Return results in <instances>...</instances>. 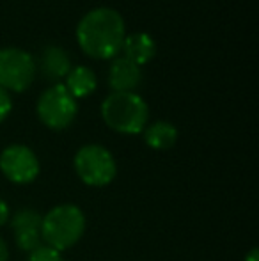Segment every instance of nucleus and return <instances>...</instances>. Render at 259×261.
Instances as JSON below:
<instances>
[{
	"mask_svg": "<svg viewBox=\"0 0 259 261\" xmlns=\"http://www.w3.org/2000/svg\"><path fill=\"white\" fill-rule=\"evenodd\" d=\"M9 259V247H7L6 240L0 237V261H7Z\"/></svg>",
	"mask_w": 259,
	"mask_h": 261,
	"instance_id": "f3484780",
	"label": "nucleus"
},
{
	"mask_svg": "<svg viewBox=\"0 0 259 261\" xmlns=\"http://www.w3.org/2000/svg\"><path fill=\"white\" fill-rule=\"evenodd\" d=\"M27 261H64L63 254L55 249L48 247V245H39L38 249H34L32 252H28Z\"/></svg>",
	"mask_w": 259,
	"mask_h": 261,
	"instance_id": "4468645a",
	"label": "nucleus"
},
{
	"mask_svg": "<svg viewBox=\"0 0 259 261\" xmlns=\"http://www.w3.org/2000/svg\"><path fill=\"white\" fill-rule=\"evenodd\" d=\"M73 167L80 181L94 189L110 185L118 174L114 155L101 144L82 146L73 158Z\"/></svg>",
	"mask_w": 259,
	"mask_h": 261,
	"instance_id": "20e7f679",
	"label": "nucleus"
},
{
	"mask_svg": "<svg viewBox=\"0 0 259 261\" xmlns=\"http://www.w3.org/2000/svg\"><path fill=\"white\" fill-rule=\"evenodd\" d=\"M36 73L34 59L21 48L0 50V87L4 91L23 93L31 87Z\"/></svg>",
	"mask_w": 259,
	"mask_h": 261,
	"instance_id": "423d86ee",
	"label": "nucleus"
},
{
	"mask_svg": "<svg viewBox=\"0 0 259 261\" xmlns=\"http://www.w3.org/2000/svg\"><path fill=\"white\" fill-rule=\"evenodd\" d=\"M87 227V219L82 208L71 203L57 204L43 215L41 240L45 245L63 254L82 240Z\"/></svg>",
	"mask_w": 259,
	"mask_h": 261,
	"instance_id": "f03ea898",
	"label": "nucleus"
},
{
	"mask_svg": "<svg viewBox=\"0 0 259 261\" xmlns=\"http://www.w3.org/2000/svg\"><path fill=\"white\" fill-rule=\"evenodd\" d=\"M71 68V59L64 48L53 45L43 48L41 59H39V69H41V75L45 79L57 82L61 79H66Z\"/></svg>",
	"mask_w": 259,
	"mask_h": 261,
	"instance_id": "1a4fd4ad",
	"label": "nucleus"
},
{
	"mask_svg": "<svg viewBox=\"0 0 259 261\" xmlns=\"http://www.w3.org/2000/svg\"><path fill=\"white\" fill-rule=\"evenodd\" d=\"M98 79L94 75L93 69H89L87 66H75L69 69V73L66 75V84L64 87L68 89V93L71 94L75 100L78 98H87L96 91Z\"/></svg>",
	"mask_w": 259,
	"mask_h": 261,
	"instance_id": "9b49d317",
	"label": "nucleus"
},
{
	"mask_svg": "<svg viewBox=\"0 0 259 261\" xmlns=\"http://www.w3.org/2000/svg\"><path fill=\"white\" fill-rule=\"evenodd\" d=\"M11 229L16 231H28V229H41L43 215L34 208H20L9 217Z\"/></svg>",
	"mask_w": 259,
	"mask_h": 261,
	"instance_id": "ddd939ff",
	"label": "nucleus"
},
{
	"mask_svg": "<svg viewBox=\"0 0 259 261\" xmlns=\"http://www.w3.org/2000/svg\"><path fill=\"white\" fill-rule=\"evenodd\" d=\"M142 82V69L125 55L114 57L108 69V86L112 93H135Z\"/></svg>",
	"mask_w": 259,
	"mask_h": 261,
	"instance_id": "6e6552de",
	"label": "nucleus"
},
{
	"mask_svg": "<svg viewBox=\"0 0 259 261\" xmlns=\"http://www.w3.org/2000/svg\"><path fill=\"white\" fill-rule=\"evenodd\" d=\"M144 142L151 149L165 151L178 142V128L169 121H156L144 128Z\"/></svg>",
	"mask_w": 259,
	"mask_h": 261,
	"instance_id": "f8f14e48",
	"label": "nucleus"
},
{
	"mask_svg": "<svg viewBox=\"0 0 259 261\" xmlns=\"http://www.w3.org/2000/svg\"><path fill=\"white\" fill-rule=\"evenodd\" d=\"M243 261H259V251L256 247L250 249V251L245 254V259H243Z\"/></svg>",
	"mask_w": 259,
	"mask_h": 261,
	"instance_id": "a211bd4d",
	"label": "nucleus"
},
{
	"mask_svg": "<svg viewBox=\"0 0 259 261\" xmlns=\"http://www.w3.org/2000/svg\"><path fill=\"white\" fill-rule=\"evenodd\" d=\"M39 158L25 144H11L0 153V172L14 185H28L39 176Z\"/></svg>",
	"mask_w": 259,
	"mask_h": 261,
	"instance_id": "0eeeda50",
	"label": "nucleus"
},
{
	"mask_svg": "<svg viewBox=\"0 0 259 261\" xmlns=\"http://www.w3.org/2000/svg\"><path fill=\"white\" fill-rule=\"evenodd\" d=\"M36 112L46 128L61 132L71 126L78 114V103L63 84H55L41 93L36 105Z\"/></svg>",
	"mask_w": 259,
	"mask_h": 261,
	"instance_id": "39448f33",
	"label": "nucleus"
},
{
	"mask_svg": "<svg viewBox=\"0 0 259 261\" xmlns=\"http://www.w3.org/2000/svg\"><path fill=\"white\" fill-rule=\"evenodd\" d=\"M9 217H11V210L9 204L0 197V227H4L7 222H9Z\"/></svg>",
	"mask_w": 259,
	"mask_h": 261,
	"instance_id": "dca6fc26",
	"label": "nucleus"
},
{
	"mask_svg": "<svg viewBox=\"0 0 259 261\" xmlns=\"http://www.w3.org/2000/svg\"><path fill=\"white\" fill-rule=\"evenodd\" d=\"M121 52H125V57L135 62L137 66L148 64L156 54V43L146 32H133L128 34L123 41Z\"/></svg>",
	"mask_w": 259,
	"mask_h": 261,
	"instance_id": "9d476101",
	"label": "nucleus"
},
{
	"mask_svg": "<svg viewBox=\"0 0 259 261\" xmlns=\"http://www.w3.org/2000/svg\"><path fill=\"white\" fill-rule=\"evenodd\" d=\"M11 110H13V100H11L9 93L0 87V123L6 121V117L11 114Z\"/></svg>",
	"mask_w": 259,
	"mask_h": 261,
	"instance_id": "2eb2a0df",
	"label": "nucleus"
},
{
	"mask_svg": "<svg viewBox=\"0 0 259 261\" xmlns=\"http://www.w3.org/2000/svg\"><path fill=\"white\" fill-rule=\"evenodd\" d=\"M101 117L110 130L137 135L148 124L149 107L137 93H110L101 103Z\"/></svg>",
	"mask_w": 259,
	"mask_h": 261,
	"instance_id": "7ed1b4c3",
	"label": "nucleus"
},
{
	"mask_svg": "<svg viewBox=\"0 0 259 261\" xmlns=\"http://www.w3.org/2000/svg\"><path fill=\"white\" fill-rule=\"evenodd\" d=\"M125 38V20L112 7H96L83 14L76 25V39L82 52L100 61L118 57Z\"/></svg>",
	"mask_w": 259,
	"mask_h": 261,
	"instance_id": "f257e3e1",
	"label": "nucleus"
}]
</instances>
